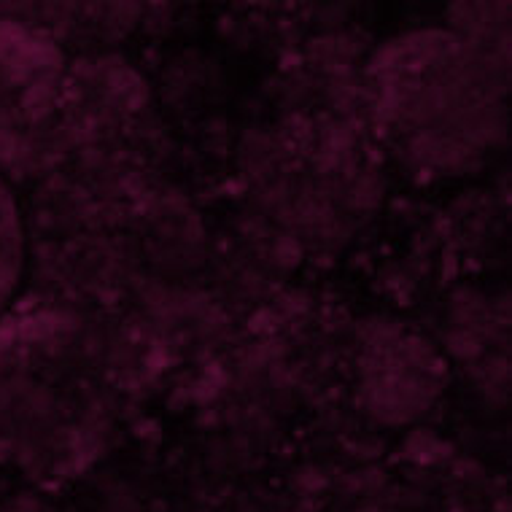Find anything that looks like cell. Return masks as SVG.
<instances>
[{"label":"cell","mask_w":512,"mask_h":512,"mask_svg":"<svg viewBox=\"0 0 512 512\" xmlns=\"http://www.w3.org/2000/svg\"><path fill=\"white\" fill-rule=\"evenodd\" d=\"M60 54L41 33L0 22V170L25 165L52 103Z\"/></svg>","instance_id":"6da1fadb"},{"label":"cell","mask_w":512,"mask_h":512,"mask_svg":"<svg viewBox=\"0 0 512 512\" xmlns=\"http://www.w3.org/2000/svg\"><path fill=\"white\" fill-rule=\"evenodd\" d=\"M25 265V230L9 186L0 178V316L17 289Z\"/></svg>","instance_id":"7a4b0ae2"}]
</instances>
